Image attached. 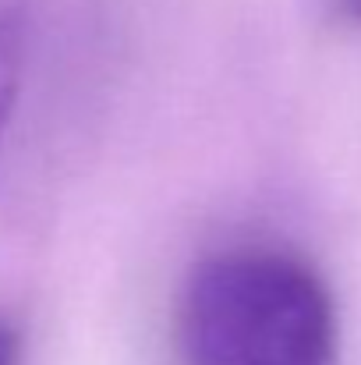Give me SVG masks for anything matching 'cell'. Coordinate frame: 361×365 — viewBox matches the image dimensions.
I'll list each match as a JSON object with an SVG mask.
<instances>
[{"instance_id": "3957f363", "label": "cell", "mask_w": 361, "mask_h": 365, "mask_svg": "<svg viewBox=\"0 0 361 365\" xmlns=\"http://www.w3.org/2000/svg\"><path fill=\"white\" fill-rule=\"evenodd\" d=\"M0 365H21V337L7 319H0Z\"/></svg>"}, {"instance_id": "7a4b0ae2", "label": "cell", "mask_w": 361, "mask_h": 365, "mask_svg": "<svg viewBox=\"0 0 361 365\" xmlns=\"http://www.w3.org/2000/svg\"><path fill=\"white\" fill-rule=\"evenodd\" d=\"M21 29L14 18L0 14V138L4 128L11 121V110L18 103V89H21Z\"/></svg>"}, {"instance_id": "277c9868", "label": "cell", "mask_w": 361, "mask_h": 365, "mask_svg": "<svg viewBox=\"0 0 361 365\" xmlns=\"http://www.w3.org/2000/svg\"><path fill=\"white\" fill-rule=\"evenodd\" d=\"M340 7H344V14H347L355 25H361V0H340Z\"/></svg>"}, {"instance_id": "6da1fadb", "label": "cell", "mask_w": 361, "mask_h": 365, "mask_svg": "<svg viewBox=\"0 0 361 365\" xmlns=\"http://www.w3.org/2000/svg\"><path fill=\"white\" fill-rule=\"evenodd\" d=\"M177 344L184 365H340V319L312 262L248 245L192 269Z\"/></svg>"}]
</instances>
